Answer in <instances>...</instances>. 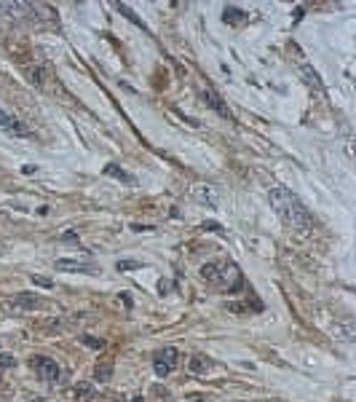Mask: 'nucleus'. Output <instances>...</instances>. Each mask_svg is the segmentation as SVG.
Listing matches in <instances>:
<instances>
[{
    "mask_svg": "<svg viewBox=\"0 0 356 402\" xmlns=\"http://www.w3.org/2000/svg\"><path fill=\"white\" fill-rule=\"evenodd\" d=\"M222 287H228V293H239V289L244 287V276L239 274V268L228 263V266H220V282Z\"/></svg>",
    "mask_w": 356,
    "mask_h": 402,
    "instance_id": "4",
    "label": "nucleus"
},
{
    "mask_svg": "<svg viewBox=\"0 0 356 402\" xmlns=\"http://www.w3.org/2000/svg\"><path fill=\"white\" fill-rule=\"evenodd\" d=\"M201 228H204V231H212V233H220V236H225V228L220 226V223H214V220H209V223H204Z\"/></svg>",
    "mask_w": 356,
    "mask_h": 402,
    "instance_id": "22",
    "label": "nucleus"
},
{
    "mask_svg": "<svg viewBox=\"0 0 356 402\" xmlns=\"http://www.w3.org/2000/svg\"><path fill=\"white\" fill-rule=\"evenodd\" d=\"M270 207L276 209V214L281 220L287 223L289 228L295 231H311L313 226V217L308 214V209L303 207V201L297 199V196L292 191L281 188V185H276V188H270Z\"/></svg>",
    "mask_w": 356,
    "mask_h": 402,
    "instance_id": "1",
    "label": "nucleus"
},
{
    "mask_svg": "<svg viewBox=\"0 0 356 402\" xmlns=\"http://www.w3.org/2000/svg\"><path fill=\"white\" fill-rule=\"evenodd\" d=\"M201 279H204V282H209V284H217L220 282V266L217 263L201 266Z\"/></svg>",
    "mask_w": 356,
    "mask_h": 402,
    "instance_id": "8",
    "label": "nucleus"
},
{
    "mask_svg": "<svg viewBox=\"0 0 356 402\" xmlns=\"http://www.w3.org/2000/svg\"><path fill=\"white\" fill-rule=\"evenodd\" d=\"M177 364H180V354H177V349L166 346V349L155 351V357H153V370H155L158 378H164V376H169L172 370H177Z\"/></svg>",
    "mask_w": 356,
    "mask_h": 402,
    "instance_id": "2",
    "label": "nucleus"
},
{
    "mask_svg": "<svg viewBox=\"0 0 356 402\" xmlns=\"http://www.w3.org/2000/svg\"><path fill=\"white\" fill-rule=\"evenodd\" d=\"M115 8H118V11H121V14H124V16H126V19H129V22H134L137 27H142V30H145V32H150V30H147V24H145L142 19H139V16H137L134 11H131V8H129L126 3H115Z\"/></svg>",
    "mask_w": 356,
    "mask_h": 402,
    "instance_id": "12",
    "label": "nucleus"
},
{
    "mask_svg": "<svg viewBox=\"0 0 356 402\" xmlns=\"http://www.w3.org/2000/svg\"><path fill=\"white\" fill-rule=\"evenodd\" d=\"M32 370L43 381H49V383H56V381H59V376H62L59 364H56L54 359H49V357H32Z\"/></svg>",
    "mask_w": 356,
    "mask_h": 402,
    "instance_id": "3",
    "label": "nucleus"
},
{
    "mask_svg": "<svg viewBox=\"0 0 356 402\" xmlns=\"http://www.w3.org/2000/svg\"><path fill=\"white\" fill-rule=\"evenodd\" d=\"M14 303H16L19 308H35V306H37V303H41V301H37V298H35V295H30V293H19V295H16V301H14Z\"/></svg>",
    "mask_w": 356,
    "mask_h": 402,
    "instance_id": "16",
    "label": "nucleus"
},
{
    "mask_svg": "<svg viewBox=\"0 0 356 402\" xmlns=\"http://www.w3.org/2000/svg\"><path fill=\"white\" fill-rule=\"evenodd\" d=\"M32 402H43V399H32Z\"/></svg>",
    "mask_w": 356,
    "mask_h": 402,
    "instance_id": "28",
    "label": "nucleus"
},
{
    "mask_svg": "<svg viewBox=\"0 0 356 402\" xmlns=\"http://www.w3.org/2000/svg\"><path fill=\"white\" fill-rule=\"evenodd\" d=\"M300 72L305 76V83H308V86H313L316 91H324V86H322V81H319V76H316L311 67H308V64H300Z\"/></svg>",
    "mask_w": 356,
    "mask_h": 402,
    "instance_id": "13",
    "label": "nucleus"
},
{
    "mask_svg": "<svg viewBox=\"0 0 356 402\" xmlns=\"http://www.w3.org/2000/svg\"><path fill=\"white\" fill-rule=\"evenodd\" d=\"M222 19L230 22V24H241V22H247V14L239 11V8H233V6H228V8L222 11Z\"/></svg>",
    "mask_w": 356,
    "mask_h": 402,
    "instance_id": "11",
    "label": "nucleus"
},
{
    "mask_svg": "<svg viewBox=\"0 0 356 402\" xmlns=\"http://www.w3.org/2000/svg\"><path fill=\"white\" fill-rule=\"evenodd\" d=\"M131 402H145V399H142V397H134V399H131Z\"/></svg>",
    "mask_w": 356,
    "mask_h": 402,
    "instance_id": "27",
    "label": "nucleus"
},
{
    "mask_svg": "<svg viewBox=\"0 0 356 402\" xmlns=\"http://www.w3.org/2000/svg\"><path fill=\"white\" fill-rule=\"evenodd\" d=\"M0 126H3L8 134H16V137H27V134H30V129H27V126H22V124H19V121L14 118V116H8L3 107H0Z\"/></svg>",
    "mask_w": 356,
    "mask_h": 402,
    "instance_id": "7",
    "label": "nucleus"
},
{
    "mask_svg": "<svg viewBox=\"0 0 356 402\" xmlns=\"http://www.w3.org/2000/svg\"><path fill=\"white\" fill-rule=\"evenodd\" d=\"M94 268H97V266H94L91 260H67V258L56 260V271H75V274H91Z\"/></svg>",
    "mask_w": 356,
    "mask_h": 402,
    "instance_id": "6",
    "label": "nucleus"
},
{
    "mask_svg": "<svg viewBox=\"0 0 356 402\" xmlns=\"http://www.w3.org/2000/svg\"><path fill=\"white\" fill-rule=\"evenodd\" d=\"M121 298H124V303H126V308H131V298H129L126 293H121Z\"/></svg>",
    "mask_w": 356,
    "mask_h": 402,
    "instance_id": "26",
    "label": "nucleus"
},
{
    "mask_svg": "<svg viewBox=\"0 0 356 402\" xmlns=\"http://www.w3.org/2000/svg\"><path fill=\"white\" fill-rule=\"evenodd\" d=\"M30 282H32L35 287H43V289H51V287H54V279H49V276H37V274L30 276Z\"/></svg>",
    "mask_w": 356,
    "mask_h": 402,
    "instance_id": "19",
    "label": "nucleus"
},
{
    "mask_svg": "<svg viewBox=\"0 0 356 402\" xmlns=\"http://www.w3.org/2000/svg\"><path fill=\"white\" fill-rule=\"evenodd\" d=\"M75 397H78V402H91L97 397V391H94V386H89V383H78V386H75Z\"/></svg>",
    "mask_w": 356,
    "mask_h": 402,
    "instance_id": "14",
    "label": "nucleus"
},
{
    "mask_svg": "<svg viewBox=\"0 0 356 402\" xmlns=\"http://www.w3.org/2000/svg\"><path fill=\"white\" fill-rule=\"evenodd\" d=\"M187 368H190L193 373H206L212 368V362L206 357H201V354H195V357H190V362H187Z\"/></svg>",
    "mask_w": 356,
    "mask_h": 402,
    "instance_id": "15",
    "label": "nucleus"
},
{
    "mask_svg": "<svg viewBox=\"0 0 356 402\" xmlns=\"http://www.w3.org/2000/svg\"><path fill=\"white\" fill-rule=\"evenodd\" d=\"M110 378H112V362H99L97 368H94V381L107 383Z\"/></svg>",
    "mask_w": 356,
    "mask_h": 402,
    "instance_id": "9",
    "label": "nucleus"
},
{
    "mask_svg": "<svg viewBox=\"0 0 356 402\" xmlns=\"http://www.w3.org/2000/svg\"><path fill=\"white\" fill-rule=\"evenodd\" d=\"M14 364H16V359L11 357V354L0 351V368H14Z\"/></svg>",
    "mask_w": 356,
    "mask_h": 402,
    "instance_id": "23",
    "label": "nucleus"
},
{
    "mask_svg": "<svg viewBox=\"0 0 356 402\" xmlns=\"http://www.w3.org/2000/svg\"><path fill=\"white\" fill-rule=\"evenodd\" d=\"M201 97H204V102H206V105H209V107H212V110H214V113H217L220 118H228V121H233V113L228 110V105L222 102V97H220V94H214L212 89H206Z\"/></svg>",
    "mask_w": 356,
    "mask_h": 402,
    "instance_id": "5",
    "label": "nucleus"
},
{
    "mask_svg": "<svg viewBox=\"0 0 356 402\" xmlns=\"http://www.w3.org/2000/svg\"><path fill=\"white\" fill-rule=\"evenodd\" d=\"M115 268L118 271H137V268H142V263H137V260H118Z\"/></svg>",
    "mask_w": 356,
    "mask_h": 402,
    "instance_id": "21",
    "label": "nucleus"
},
{
    "mask_svg": "<svg viewBox=\"0 0 356 402\" xmlns=\"http://www.w3.org/2000/svg\"><path fill=\"white\" fill-rule=\"evenodd\" d=\"M134 231H153V226H131Z\"/></svg>",
    "mask_w": 356,
    "mask_h": 402,
    "instance_id": "25",
    "label": "nucleus"
},
{
    "mask_svg": "<svg viewBox=\"0 0 356 402\" xmlns=\"http://www.w3.org/2000/svg\"><path fill=\"white\" fill-rule=\"evenodd\" d=\"M335 333H340V335H343V341H353V324H351V322L337 324V327H335Z\"/></svg>",
    "mask_w": 356,
    "mask_h": 402,
    "instance_id": "20",
    "label": "nucleus"
},
{
    "mask_svg": "<svg viewBox=\"0 0 356 402\" xmlns=\"http://www.w3.org/2000/svg\"><path fill=\"white\" fill-rule=\"evenodd\" d=\"M105 174H107V177H115V180H121V182H129V185L134 182V177H131L129 172H124L118 164H107V166H105Z\"/></svg>",
    "mask_w": 356,
    "mask_h": 402,
    "instance_id": "10",
    "label": "nucleus"
},
{
    "mask_svg": "<svg viewBox=\"0 0 356 402\" xmlns=\"http://www.w3.org/2000/svg\"><path fill=\"white\" fill-rule=\"evenodd\" d=\"M62 239H64V241H72V244H78V236H75L72 231H67V233H64V236H62Z\"/></svg>",
    "mask_w": 356,
    "mask_h": 402,
    "instance_id": "24",
    "label": "nucleus"
},
{
    "mask_svg": "<svg viewBox=\"0 0 356 402\" xmlns=\"http://www.w3.org/2000/svg\"><path fill=\"white\" fill-rule=\"evenodd\" d=\"M81 343L89 346V349H97V351L105 349V341H102V338H94V335H81Z\"/></svg>",
    "mask_w": 356,
    "mask_h": 402,
    "instance_id": "18",
    "label": "nucleus"
},
{
    "mask_svg": "<svg viewBox=\"0 0 356 402\" xmlns=\"http://www.w3.org/2000/svg\"><path fill=\"white\" fill-rule=\"evenodd\" d=\"M27 78H30V83H35V86H43V83H46L43 81L46 76H43L41 67H27Z\"/></svg>",
    "mask_w": 356,
    "mask_h": 402,
    "instance_id": "17",
    "label": "nucleus"
}]
</instances>
